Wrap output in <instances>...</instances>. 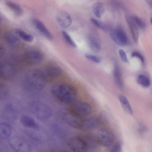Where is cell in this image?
Masks as SVG:
<instances>
[{
	"label": "cell",
	"mask_w": 152,
	"mask_h": 152,
	"mask_svg": "<svg viewBox=\"0 0 152 152\" xmlns=\"http://www.w3.org/2000/svg\"><path fill=\"white\" fill-rule=\"evenodd\" d=\"M51 92L55 99L64 103H73L77 97V91L75 87L66 83L54 84L51 88Z\"/></svg>",
	"instance_id": "1"
},
{
	"label": "cell",
	"mask_w": 152,
	"mask_h": 152,
	"mask_svg": "<svg viewBox=\"0 0 152 152\" xmlns=\"http://www.w3.org/2000/svg\"><path fill=\"white\" fill-rule=\"evenodd\" d=\"M25 77L27 83L37 90L43 89L48 82L42 69H30L26 72Z\"/></svg>",
	"instance_id": "2"
},
{
	"label": "cell",
	"mask_w": 152,
	"mask_h": 152,
	"mask_svg": "<svg viewBox=\"0 0 152 152\" xmlns=\"http://www.w3.org/2000/svg\"><path fill=\"white\" fill-rule=\"evenodd\" d=\"M29 109L31 113L40 120H47L52 115V110L50 107L41 102H32L30 104Z\"/></svg>",
	"instance_id": "3"
},
{
	"label": "cell",
	"mask_w": 152,
	"mask_h": 152,
	"mask_svg": "<svg viewBox=\"0 0 152 152\" xmlns=\"http://www.w3.org/2000/svg\"><path fill=\"white\" fill-rule=\"evenodd\" d=\"M68 110L73 115L80 118L90 113L91 108L90 105L87 103L79 102L73 104Z\"/></svg>",
	"instance_id": "4"
},
{
	"label": "cell",
	"mask_w": 152,
	"mask_h": 152,
	"mask_svg": "<svg viewBox=\"0 0 152 152\" xmlns=\"http://www.w3.org/2000/svg\"><path fill=\"white\" fill-rule=\"evenodd\" d=\"M115 137L113 132L108 129H103L98 132L97 135L98 142L103 146L107 147L114 142Z\"/></svg>",
	"instance_id": "5"
},
{
	"label": "cell",
	"mask_w": 152,
	"mask_h": 152,
	"mask_svg": "<svg viewBox=\"0 0 152 152\" xmlns=\"http://www.w3.org/2000/svg\"><path fill=\"white\" fill-rule=\"evenodd\" d=\"M58 114L62 119L69 125L74 128H80L82 120L72 114L69 110L60 109Z\"/></svg>",
	"instance_id": "6"
},
{
	"label": "cell",
	"mask_w": 152,
	"mask_h": 152,
	"mask_svg": "<svg viewBox=\"0 0 152 152\" xmlns=\"http://www.w3.org/2000/svg\"><path fill=\"white\" fill-rule=\"evenodd\" d=\"M67 143L73 152H86L87 151L88 145L86 142L80 137H72L69 139Z\"/></svg>",
	"instance_id": "7"
},
{
	"label": "cell",
	"mask_w": 152,
	"mask_h": 152,
	"mask_svg": "<svg viewBox=\"0 0 152 152\" xmlns=\"http://www.w3.org/2000/svg\"><path fill=\"white\" fill-rule=\"evenodd\" d=\"M16 70L11 64L3 61L0 64V75L1 78L6 80H11L16 76Z\"/></svg>",
	"instance_id": "8"
},
{
	"label": "cell",
	"mask_w": 152,
	"mask_h": 152,
	"mask_svg": "<svg viewBox=\"0 0 152 152\" xmlns=\"http://www.w3.org/2000/svg\"><path fill=\"white\" fill-rule=\"evenodd\" d=\"M42 70L48 82L56 80L62 72L61 68L54 64L49 65Z\"/></svg>",
	"instance_id": "9"
},
{
	"label": "cell",
	"mask_w": 152,
	"mask_h": 152,
	"mask_svg": "<svg viewBox=\"0 0 152 152\" xmlns=\"http://www.w3.org/2000/svg\"><path fill=\"white\" fill-rule=\"evenodd\" d=\"M110 36L115 43L119 46H124L127 43V36L124 31L120 28L112 30Z\"/></svg>",
	"instance_id": "10"
},
{
	"label": "cell",
	"mask_w": 152,
	"mask_h": 152,
	"mask_svg": "<svg viewBox=\"0 0 152 152\" xmlns=\"http://www.w3.org/2000/svg\"><path fill=\"white\" fill-rule=\"evenodd\" d=\"M25 58L28 63L32 65H36L42 62L44 58V56L40 51L33 50L26 52Z\"/></svg>",
	"instance_id": "11"
},
{
	"label": "cell",
	"mask_w": 152,
	"mask_h": 152,
	"mask_svg": "<svg viewBox=\"0 0 152 152\" xmlns=\"http://www.w3.org/2000/svg\"><path fill=\"white\" fill-rule=\"evenodd\" d=\"M126 19L128 25L134 41L137 43L138 41L139 33L137 27L132 17L126 15Z\"/></svg>",
	"instance_id": "12"
},
{
	"label": "cell",
	"mask_w": 152,
	"mask_h": 152,
	"mask_svg": "<svg viewBox=\"0 0 152 152\" xmlns=\"http://www.w3.org/2000/svg\"><path fill=\"white\" fill-rule=\"evenodd\" d=\"M32 22L35 28L46 37L49 40L53 39V35L42 22L36 19Z\"/></svg>",
	"instance_id": "13"
},
{
	"label": "cell",
	"mask_w": 152,
	"mask_h": 152,
	"mask_svg": "<svg viewBox=\"0 0 152 152\" xmlns=\"http://www.w3.org/2000/svg\"><path fill=\"white\" fill-rule=\"evenodd\" d=\"M56 20L59 25L65 28L69 27L72 23V20L69 15L65 12L59 13L57 15Z\"/></svg>",
	"instance_id": "14"
},
{
	"label": "cell",
	"mask_w": 152,
	"mask_h": 152,
	"mask_svg": "<svg viewBox=\"0 0 152 152\" xmlns=\"http://www.w3.org/2000/svg\"><path fill=\"white\" fill-rule=\"evenodd\" d=\"M5 38L7 42L12 46L18 45L20 42V37L16 31L15 32L12 31L7 32L5 34Z\"/></svg>",
	"instance_id": "15"
},
{
	"label": "cell",
	"mask_w": 152,
	"mask_h": 152,
	"mask_svg": "<svg viewBox=\"0 0 152 152\" xmlns=\"http://www.w3.org/2000/svg\"><path fill=\"white\" fill-rule=\"evenodd\" d=\"M21 124L24 126L32 129H37L38 126L35 120L32 118L27 115L22 116L20 120Z\"/></svg>",
	"instance_id": "16"
},
{
	"label": "cell",
	"mask_w": 152,
	"mask_h": 152,
	"mask_svg": "<svg viewBox=\"0 0 152 152\" xmlns=\"http://www.w3.org/2000/svg\"><path fill=\"white\" fill-rule=\"evenodd\" d=\"M115 81L117 86L120 88L123 87V81L121 73L118 66L115 64L113 72Z\"/></svg>",
	"instance_id": "17"
},
{
	"label": "cell",
	"mask_w": 152,
	"mask_h": 152,
	"mask_svg": "<svg viewBox=\"0 0 152 152\" xmlns=\"http://www.w3.org/2000/svg\"><path fill=\"white\" fill-rule=\"evenodd\" d=\"M88 43L90 48L94 52L97 53L100 50L101 45L100 42L95 36H90L88 38Z\"/></svg>",
	"instance_id": "18"
},
{
	"label": "cell",
	"mask_w": 152,
	"mask_h": 152,
	"mask_svg": "<svg viewBox=\"0 0 152 152\" xmlns=\"http://www.w3.org/2000/svg\"><path fill=\"white\" fill-rule=\"evenodd\" d=\"M98 120L95 118H91L82 120L81 128L87 129H93L99 124Z\"/></svg>",
	"instance_id": "19"
},
{
	"label": "cell",
	"mask_w": 152,
	"mask_h": 152,
	"mask_svg": "<svg viewBox=\"0 0 152 152\" xmlns=\"http://www.w3.org/2000/svg\"><path fill=\"white\" fill-rule=\"evenodd\" d=\"M11 133L10 126L6 123H2L0 125V136L3 139L8 138Z\"/></svg>",
	"instance_id": "20"
},
{
	"label": "cell",
	"mask_w": 152,
	"mask_h": 152,
	"mask_svg": "<svg viewBox=\"0 0 152 152\" xmlns=\"http://www.w3.org/2000/svg\"><path fill=\"white\" fill-rule=\"evenodd\" d=\"M119 100L124 108L128 113L132 114V107L127 98L124 95H121L119 96Z\"/></svg>",
	"instance_id": "21"
},
{
	"label": "cell",
	"mask_w": 152,
	"mask_h": 152,
	"mask_svg": "<svg viewBox=\"0 0 152 152\" xmlns=\"http://www.w3.org/2000/svg\"><path fill=\"white\" fill-rule=\"evenodd\" d=\"M7 7L17 15H20L23 13L21 7L17 4L11 1H7L6 3Z\"/></svg>",
	"instance_id": "22"
},
{
	"label": "cell",
	"mask_w": 152,
	"mask_h": 152,
	"mask_svg": "<svg viewBox=\"0 0 152 152\" xmlns=\"http://www.w3.org/2000/svg\"><path fill=\"white\" fill-rule=\"evenodd\" d=\"M94 13L98 18H100L103 13V7L102 4L99 2L95 3L92 6Z\"/></svg>",
	"instance_id": "23"
},
{
	"label": "cell",
	"mask_w": 152,
	"mask_h": 152,
	"mask_svg": "<svg viewBox=\"0 0 152 152\" xmlns=\"http://www.w3.org/2000/svg\"><path fill=\"white\" fill-rule=\"evenodd\" d=\"M16 31L19 37L26 42H31L34 40V37L32 35L21 30L18 29L16 30Z\"/></svg>",
	"instance_id": "24"
},
{
	"label": "cell",
	"mask_w": 152,
	"mask_h": 152,
	"mask_svg": "<svg viewBox=\"0 0 152 152\" xmlns=\"http://www.w3.org/2000/svg\"><path fill=\"white\" fill-rule=\"evenodd\" d=\"M137 82L138 84L144 87H147L150 85V82L149 78L146 76L140 74L137 78Z\"/></svg>",
	"instance_id": "25"
},
{
	"label": "cell",
	"mask_w": 152,
	"mask_h": 152,
	"mask_svg": "<svg viewBox=\"0 0 152 152\" xmlns=\"http://www.w3.org/2000/svg\"><path fill=\"white\" fill-rule=\"evenodd\" d=\"M8 95V89L5 85L0 84V100H4L7 98Z\"/></svg>",
	"instance_id": "26"
},
{
	"label": "cell",
	"mask_w": 152,
	"mask_h": 152,
	"mask_svg": "<svg viewBox=\"0 0 152 152\" xmlns=\"http://www.w3.org/2000/svg\"><path fill=\"white\" fill-rule=\"evenodd\" d=\"M62 34L65 39L70 45L72 46L76 47V45L69 34L65 31H63Z\"/></svg>",
	"instance_id": "27"
},
{
	"label": "cell",
	"mask_w": 152,
	"mask_h": 152,
	"mask_svg": "<svg viewBox=\"0 0 152 152\" xmlns=\"http://www.w3.org/2000/svg\"><path fill=\"white\" fill-rule=\"evenodd\" d=\"M91 20L92 22L98 27L105 31H107L108 30L107 26L103 22L93 18H91Z\"/></svg>",
	"instance_id": "28"
},
{
	"label": "cell",
	"mask_w": 152,
	"mask_h": 152,
	"mask_svg": "<svg viewBox=\"0 0 152 152\" xmlns=\"http://www.w3.org/2000/svg\"><path fill=\"white\" fill-rule=\"evenodd\" d=\"M132 18L137 26L141 28H145V24L140 18L136 16H133Z\"/></svg>",
	"instance_id": "29"
},
{
	"label": "cell",
	"mask_w": 152,
	"mask_h": 152,
	"mask_svg": "<svg viewBox=\"0 0 152 152\" xmlns=\"http://www.w3.org/2000/svg\"><path fill=\"white\" fill-rule=\"evenodd\" d=\"M121 149V143L120 142L117 141L112 147L109 152H120Z\"/></svg>",
	"instance_id": "30"
},
{
	"label": "cell",
	"mask_w": 152,
	"mask_h": 152,
	"mask_svg": "<svg viewBox=\"0 0 152 152\" xmlns=\"http://www.w3.org/2000/svg\"><path fill=\"white\" fill-rule=\"evenodd\" d=\"M85 56L87 58L96 63H99L101 61L100 58L98 56L89 54H86Z\"/></svg>",
	"instance_id": "31"
},
{
	"label": "cell",
	"mask_w": 152,
	"mask_h": 152,
	"mask_svg": "<svg viewBox=\"0 0 152 152\" xmlns=\"http://www.w3.org/2000/svg\"><path fill=\"white\" fill-rule=\"evenodd\" d=\"M119 53L122 60L125 63H127L128 60L125 51L122 49H120L119 50Z\"/></svg>",
	"instance_id": "32"
},
{
	"label": "cell",
	"mask_w": 152,
	"mask_h": 152,
	"mask_svg": "<svg viewBox=\"0 0 152 152\" xmlns=\"http://www.w3.org/2000/svg\"><path fill=\"white\" fill-rule=\"evenodd\" d=\"M132 57H136L139 58L142 63L144 62L143 57L140 53L137 52H133L132 54Z\"/></svg>",
	"instance_id": "33"
},
{
	"label": "cell",
	"mask_w": 152,
	"mask_h": 152,
	"mask_svg": "<svg viewBox=\"0 0 152 152\" xmlns=\"http://www.w3.org/2000/svg\"><path fill=\"white\" fill-rule=\"evenodd\" d=\"M148 4L150 7L152 9V0L149 1L148 2Z\"/></svg>",
	"instance_id": "34"
},
{
	"label": "cell",
	"mask_w": 152,
	"mask_h": 152,
	"mask_svg": "<svg viewBox=\"0 0 152 152\" xmlns=\"http://www.w3.org/2000/svg\"><path fill=\"white\" fill-rule=\"evenodd\" d=\"M151 22L152 24V18H151Z\"/></svg>",
	"instance_id": "35"
}]
</instances>
